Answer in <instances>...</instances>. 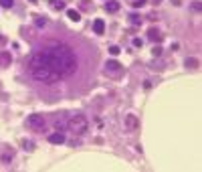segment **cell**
<instances>
[{
	"label": "cell",
	"mask_w": 202,
	"mask_h": 172,
	"mask_svg": "<svg viewBox=\"0 0 202 172\" xmlns=\"http://www.w3.org/2000/svg\"><path fill=\"white\" fill-rule=\"evenodd\" d=\"M12 65V53L10 51H0V67H10Z\"/></svg>",
	"instance_id": "7"
},
{
	"label": "cell",
	"mask_w": 202,
	"mask_h": 172,
	"mask_svg": "<svg viewBox=\"0 0 202 172\" xmlns=\"http://www.w3.org/2000/svg\"><path fill=\"white\" fill-rule=\"evenodd\" d=\"M134 47H141V38H134Z\"/></svg>",
	"instance_id": "20"
},
{
	"label": "cell",
	"mask_w": 202,
	"mask_h": 172,
	"mask_svg": "<svg viewBox=\"0 0 202 172\" xmlns=\"http://www.w3.org/2000/svg\"><path fill=\"white\" fill-rule=\"evenodd\" d=\"M119 53H121V49H119V47H115V45H113V47H109V55H113V57H117Z\"/></svg>",
	"instance_id": "15"
},
{
	"label": "cell",
	"mask_w": 202,
	"mask_h": 172,
	"mask_svg": "<svg viewBox=\"0 0 202 172\" xmlns=\"http://www.w3.org/2000/svg\"><path fill=\"white\" fill-rule=\"evenodd\" d=\"M55 128H57V130H61V132H63V128H65V124H63L61 119H55Z\"/></svg>",
	"instance_id": "16"
},
{
	"label": "cell",
	"mask_w": 202,
	"mask_h": 172,
	"mask_svg": "<svg viewBox=\"0 0 202 172\" xmlns=\"http://www.w3.org/2000/svg\"><path fill=\"white\" fill-rule=\"evenodd\" d=\"M31 75H32L37 81H41V83H55V81L61 79V77H59V75H57V73H55L49 65L32 67V69H31Z\"/></svg>",
	"instance_id": "2"
},
{
	"label": "cell",
	"mask_w": 202,
	"mask_h": 172,
	"mask_svg": "<svg viewBox=\"0 0 202 172\" xmlns=\"http://www.w3.org/2000/svg\"><path fill=\"white\" fill-rule=\"evenodd\" d=\"M103 73H105L107 77H121L123 67H121V63H117V61H107L105 67H103Z\"/></svg>",
	"instance_id": "5"
},
{
	"label": "cell",
	"mask_w": 202,
	"mask_h": 172,
	"mask_svg": "<svg viewBox=\"0 0 202 172\" xmlns=\"http://www.w3.org/2000/svg\"><path fill=\"white\" fill-rule=\"evenodd\" d=\"M0 4H2L4 8H10L12 6V0H0Z\"/></svg>",
	"instance_id": "17"
},
{
	"label": "cell",
	"mask_w": 202,
	"mask_h": 172,
	"mask_svg": "<svg viewBox=\"0 0 202 172\" xmlns=\"http://www.w3.org/2000/svg\"><path fill=\"white\" fill-rule=\"evenodd\" d=\"M127 2H130L134 8H140V6H144V4L148 2V0H127Z\"/></svg>",
	"instance_id": "13"
},
{
	"label": "cell",
	"mask_w": 202,
	"mask_h": 172,
	"mask_svg": "<svg viewBox=\"0 0 202 172\" xmlns=\"http://www.w3.org/2000/svg\"><path fill=\"white\" fill-rule=\"evenodd\" d=\"M31 2H37V0H31Z\"/></svg>",
	"instance_id": "22"
},
{
	"label": "cell",
	"mask_w": 202,
	"mask_h": 172,
	"mask_svg": "<svg viewBox=\"0 0 202 172\" xmlns=\"http://www.w3.org/2000/svg\"><path fill=\"white\" fill-rule=\"evenodd\" d=\"M67 128H69V132H73L75 136H83L85 132L89 130V122H87L85 115L77 114V115H73V118L67 122Z\"/></svg>",
	"instance_id": "3"
},
{
	"label": "cell",
	"mask_w": 202,
	"mask_h": 172,
	"mask_svg": "<svg viewBox=\"0 0 202 172\" xmlns=\"http://www.w3.org/2000/svg\"><path fill=\"white\" fill-rule=\"evenodd\" d=\"M42 53H45L47 65L53 69L61 79L63 77L75 75V71H77V57H75V53H73L71 47H67V45H53V47H49V49H45Z\"/></svg>",
	"instance_id": "1"
},
{
	"label": "cell",
	"mask_w": 202,
	"mask_h": 172,
	"mask_svg": "<svg viewBox=\"0 0 202 172\" xmlns=\"http://www.w3.org/2000/svg\"><path fill=\"white\" fill-rule=\"evenodd\" d=\"M65 140H67V138H65V134H63L61 130L53 132V134L49 136V142H51V144H59V146H61V144H65Z\"/></svg>",
	"instance_id": "6"
},
{
	"label": "cell",
	"mask_w": 202,
	"mask_h": 172,
	"mask_svg": "<svg viewBox=\"0 0 202 172\" xmlns=\"http://www.w3.org/2000/svg\"><path fill=\"white\" fill-rule=\"evenodd\" d=\"M67 16L73 20V23H79V20H81V14L75 10V8H69V10H67Z\"/></svg>",
	"instance_id": "10"
},
{
	"label": "cell",
	"mask_w": 202,
	"mask_h": 172,
	"mask_svg": "<svg viewBox=\"0 0 202 172\" xmlns=\"http://www.w3.org/2000/svg\"><path fill=\"white\" fill-rule=\"evenodd\" d=\"M93 31H95V34H103L105 33V23H103L101 18H97L95 23H93Z\"/></svg>",
	"instance_id": "8"
},
{
	"label": "cell",
	"mask_w": 202,
	"mask_h": 172,
	"mask_svg": "<svg viewBox=\"0 0 202 172\" xmlns=\"http://www.w3.org/2000/svg\"><path fill=\"white\" fill-rule=\"evenodd\" d=\"M148 34H150V41H158V43L162 41V34L158 33L156 28H150V33H148Z\"/></svg>",
	"instance_id": "12"
},
{
	"label": "cell",
	"mask_w": 202,
	"mask_h": 172,
	"mask_svg": "<svg viewBox=\"0 0 202 172\" xmlns=\"http://www.w3.org/2000/svg\"><path fill=\"white\" fill-rule=\"evenodd\" d=\"M152 55H154V57H160V55H162V49H160V47H156V49L152 51Z\"/></svg>",
	"instance_id": "19"
},
{
	"label": "cell",
	"mask_w": 202,
	"mask_h": 172,
	"mask_svg": "<svg viewBox=\"0 0 202 172\" xmlns=\"http://www.w3.org/2000/svg\"><path fill=\"white\" fill-rule=\"evenodd\" d=\"M186 67L188 69H196L198 67V61H196V59H186Z\"/></svg>",
	"instance_id": "14"
},
{
	"label": "cell",
	"mask_w": 202,
	"mask_h": 172,
	"mask_svg": "<svg viewBox=\"0 0 202 172\" xmlns=\"http://www.w3.org/2000/svg\"><path fill=\"white\" fill-rule=\"evenodd\" d=\"M27 126L31 128V130H34V132H42V130H45V126H47V119H45V115L32 114V115H28Z\"/></svg>",
	"instance_id": "4"
},
{
	"label": "cell",
	"mask_w": 202,
	"mask_h": 172,
	"mask_svg": "<svg viewBox=\"0 0 202 172\" xmlns=\"http://www.w3.org/2000/svg\"><path fill=\"white\" fill-rule=\"evenodd\" d=\"M45 24H47V20H45V18H37V27H38V28H42Z\"/></svg>",
	"instance_id": "18"
},
{
	"label": "cell",
	"mask_w": 202,
	"mask_h": 172,
	"mask_svg": "<svg viewBox=\"0 0 202 172\" xmlns=\"http://www.w3.org/2000/svg\"><path fill=\"white\" fill-rule=\"evenodd\" d=\"M126 128H131V130H135V128H137V118H135V115H127V118H126Z\"/></svg>",
	"instance_id": "9"
},
{
	"label": "cell",
	"mask_w": 202,
	"mask_h": 172,
	"mask_svg": "<svg viewBox=\"0 0 202 172\" xmlns=\"http://www.w3.org/2000/svg\"><path fill=\"white\" fill-rule=\"evenodd\" d=\"M105 8H107V12H117V10H119V2L111 0V2H107V4H105Z\"/></svg>",
	"instance_id": "11"
},
{
	"label": "cell",
	"mask_w": 202,
	"mask_h": 172,
	"mask_svg": "<svg viewBox=\"0 0 202 172\" xmlns=\"http://www.w3.org/2000/svg\"><path fill=\"white\" fill-rule=\"evenodd\" d=\"M24 146H27V150H32L34 144H32V142H24Z\"/></svg>",
	"instance_id": "21"
}]
</instances>
